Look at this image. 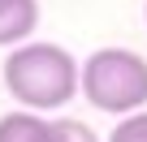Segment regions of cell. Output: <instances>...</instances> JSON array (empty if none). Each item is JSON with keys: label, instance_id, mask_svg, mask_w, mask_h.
<instances>
[{"label": "cell", "instance_id": "cell-1", "mask_svg": "<svg viewBox=\"0 0 147 142\" xmlns=\"http://www.w3.org/2000/svg\"><path fill=\"white\" fill-rule=\"evenodd\" d=\"M5 91L26 112H56L78 95V65L61 43H18L0 65Z\"/></svg>", "mask_w": 147, "mask_h": 142}, {"label": "cell", "instance_id": "cell-2", "mask_svg": "<svg viewBox=\"0 0 147 142\" xmlns=\"http://www.w3.org/2000/svg\"><path fill=\"white\" fill-rule=\"evenodd\" d=\"M78 95L108 116H130L147 108V60L130 47H100L78 69Z\"/></svg>", "mask_w": 147, "mask_h": 142}, {"label": "cell", "instance_id": "cell-3", "mask_svg": "<svg viewBox=\"0 0 147 142\" xmlns=\"http://www.w3.org/2000/svg\"><path fill=\"white\" fill-rule=\"evenodd\" d=\"M39 26V0H0V47L30 43Z\"/></svg>", "mask_w": 147, "mask_h": 142}, {"label": "cell", "instance_id": "cell-4", "mask_svg": "<svg viewBox=\"0 0 147 142\" xmlns=\"http://www.w3.org/2000/svg\"><path fill=\"white\" fill-rule=\"evenodd\" d=\"M52 138V121H43V112H5L0 116V142H48Z\"/></svg>", "mask_w": 147, "mask_h": 142}, {"label": "cell", "instance_id": "cell-5", "mask_svg": "<svg viewBox=\"0 0 147 142\" xmlns=\"http://www.w3.org/2000/svg\"><path fill=\"white\" fill-rule=\"evenodd\" d=\"M48 142H100V133L87 121H74V116H56L52 121V138Z\"/></svg>", "mask_w": 147, "mask_h": 142}, {"label": "cell", "instance_id": "cell-6", "mask_svg": "<svg viewBox=\"0 0 147 142\" xmlns=\"http://www.w3.org/2000/svg\"><path fill=\"white\" fill-rule=\"evenodd\" d=\"M108 142H147V108H143V112H130V116H121V121L113 125Z\"/></svg>", "mask_w": 147, "mask_h": 142}]
</instances>
